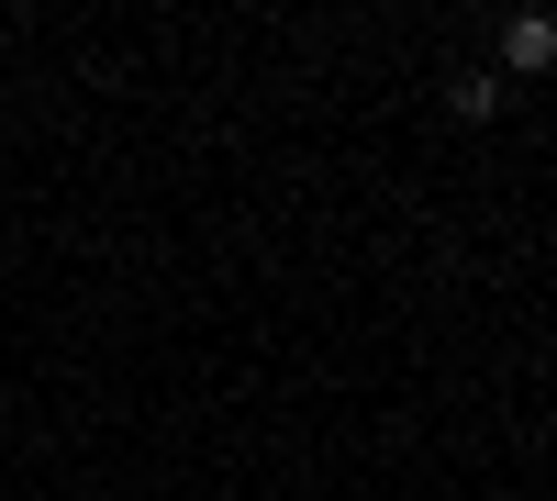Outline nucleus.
<instances>
[{"instance_id":"nucleus-1","label":"nucleus","mask_w":557,"mask_h":501,"mask_svg":"<svg viewBox=\"0 0 557 501\" xmlns=\"http://www.w3.org/2000/svg\"><path fill=\"white\" fill-rule=\"evenodd\" d=\"M491 67H502V78H546V67H557V12H513Z\"/></svg>"},{"instance_id":"nucleus-2","label":"nucleus","mask_w":557,"mask_h":501,"mask_svg":"<svg viewBox=\"0 0 557 501\" xmlns=\"http://www.w3.org/2000/svg\"><path fill=\"white\" fill-rule=\"evenodd\" d=\"M502 101H513V78H502V67H457V78H446V112H457V123H491Z\"/></svg>"}]
</instances>
